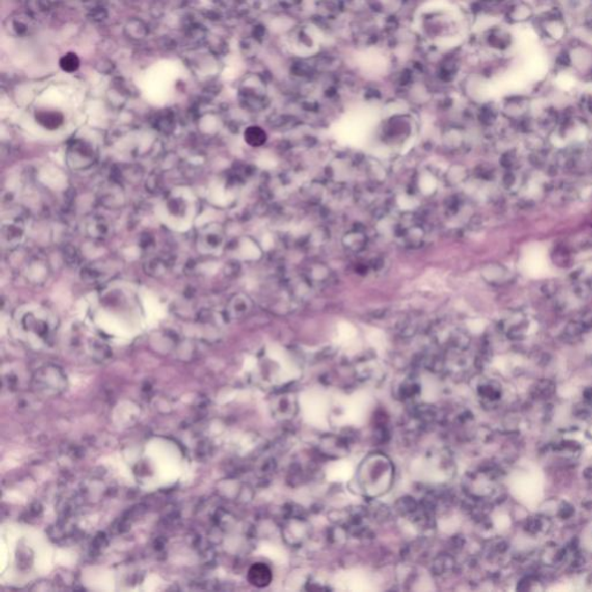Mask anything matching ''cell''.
<instances>
[{
  "label": "cell",
  "instance_id": "6",
  "mask_svg": "<svg viewBox=\"0 0 592 592\" xmlns=\"http://www.w3.org/2000/svg\"><path fill=\"white\" fill-rule=\"evenodd\" d=\"M272 570L265 563H254L249 568L248 581L256 587H266L272 582Z\"/></svg>",
  "mask_w": 592,
  "mask_h": 592
},
{
  "label": "cell",
  "instance_id": "15",
  "mask_svg": "<svg viewBox=\"0 0 592 592\" xmlns=\"http://www.w3.org/2000/svg\"><path fill=\"white\" fill-rule=\"evenodd\" d=\"M59 66H61L64 72H75L80 67V59L78 55L74 52H67L66 55H64L61 61H59Z\"/></svg>",
  "mask_w": 592,
  "mask_h": 592
},
{
  "label": "cell",
  "instance_id": "7",
  "mask_svg": "<svg viewBox=\"0 0 592 592\" xmlns=\"http://www.w3.org/2000/svg\"><path fill=\"white\" fill-rule=\"evenodd\" d=\"M23 234V224L20 219H10L7 222H3L2 236L4 246H13L20 242Z\"/></svg>",
  "mask_w": 592,
  "mask_h": 592
},
{
  "label": "cell",
  "instance_id": "9",
  "mask_svg": "<svg viewBox=\"0 0 592 592\" xmlns=\"http://www.w3.org/2000/svg\"><path fill=\"white\" fill-rule=\"evenodd\" d=\"M533 8L525 2L515 3L507 12V20L510 23H523L532 19Z\"/></svg>",
  "mask_w": 592,
  "mask_h": 592
},
{
  "label": "cell",
  "instance_id": "12",
  "mask_svg": "<svg viewBox=\"0 0 592 592\" xmlns=\"http://www.w3.org/2000/svg\"><path fill=\"white\" fill-rule=\"evenodd\" d=\"M36 121L48 130H56L63 124L64 117L57 111H38L36 114Z\"/></svg>",
  "mask_w": 592,
  "mask_h": 592
},
{
  "label": "cell",
  "instance_id": "17",
  "mask_svg": "<svg viewBox=\"0 0 592 592\" xmlns=\"http://www.w3.org/2000/svg\"><path fill=\"white\" fill-rule=\"evenodd\" d=\"M539 2L540 3H550V2H553V0H539Z\"/></svg>",
  "mask_w": 592,
  "mask_h": 592
},
{
  "label": "cell",
  "instance_id": "2",
  "mask_svg": "<svg viewBox=\"0 0 592 592\" xmlns=\"http://www.w3.org/2000/svg\"><path fill=\"white\" fill-rule=\"evenodd\" d=\"M31 388L36 396L51 398L57 397L67 388V377L61 368L55 364H46L32 374Z\"/></svg>",
  "mask_w": 592,
  "mask_h": 592
},
{
  "label": "cell",
  "instance_id": "8",
  "mask_svg": "<svg viewBox=\"0 0 592 592\" xmlns=\"http://www.w3.org/2000/svg\"><path fill=\"white\" fill-rule=\"evenodd\" d=\"M512 40L510 33L501 27L492 28L486 34L487 44L495 50L508 49L512 44Z\"/></svg>",
  "mask_w": 592,
  "mask_h": 592
},
{
  "label": "cell",
  "instance_id": "16",
  "mask_svg": "<svg viewBox=\"0 0 592 592\" xmlns=\"http://www.w3.org/2000/svg\"><path fill=\"white\" fill-rule=\"evenodd\" d=\"M585 21H586V25L589 27L591 31H592V11L587 12V14L585 16Z\"/></svg>",
  "mask_w": 592,
  "mask_h": 592
},
{
  "label": "cell",
  "instance_id": "11",
  "mask_svg": "<svg viewBox=\"0 0 592 592\" xmlns=\"http://www.w3.org/2000/svg\"><path fill=\"white\" fill-rule=\"evenodd\" d=\"M250 307H251L250 300H249L246 295L238 294L230 300V302L228 304V310L227 311H228L230 317L239 318V317H243L244 315L248 314L249 310H250Z\"/></svg>",
  "mask_w": 592,
  "mask_h": 592
},
{
  "label": "cell",
  "instance_id": "4",
  "mask_svg": "<svg viewBox=\"0 0 592 592\" xmlns=\"http://www.w3.org/2000/svg\"><path fill=\"white\" fill-rule=\"evenodd\" d=\"M67 158L68 164L74 169H85L94 164L95 153L88 144L78 141V143H73L71 147L68 148Z\"/></svg>",
  "mask_w": 592,
  "mask_h": 592
},
{
  "label": "cell",
  "instance_id": "1",
  "mask_svg": "<svg viewBox=\"0 0 592 592\" xmlns=\"http://www.w3.org/2000/svg\"><path fill=\"white\" fill-rule=\"evenodd\" d=\"M392 480V466L385 457L372 456L363 462L359 481L363 491L371 495L385 493Z\"/></svg>",
  "mask_w": 592,
  "mask_h": 592
},
{
  "label": "cell",
  "instance_id": "5",
  "mask_svg": "<svg viewBox=\"0 0 592 592\" xmlns=\"http://www.w3.org/2000/svg\"><path fill=\"white\" fill-rule=\"evenodd\" d=\"M545 35H547L553 40H561L566 34V24L562 20V16L559 12H552L545 15V18L540 21Z\"/></svg>",
  "mask_w": 592,
  "mask_h": 592
},
{
  "label": "cell",
  "instance_id": "14",
  "mask_svg": "<svg viewBox=\"0 0 592 592\" xmlns=\"http://www.w3.org/2000/svg\"><path fill=\"white\" fill-rule=\"evenodd\" d=\"M526 106H527L526 100H524V98H522V97H516V98H512V100H509L507 103H505L504 110H505V114H508L509 116L518 117V116H522V115L525 114Z\"/></svg>",
  "mask_w": 592,
  "mask_h": 592
},
{
  "label": "cell",
  "instance_id": "10",
  "mask_svg": "<svg viewBox=\"0 0 592 592\" xmlns=\"http://www.w3.org/2000/svg\"><path fill=\"white\" fill-rule=\"evenodd\" d=\"M222 241H224V235H222V230L218 227L205 229L204 233L200 235V247L208 252L218 250Z\"/></svg>",
  "mask_w": 592,
  "mask_h": 592
},
{
  "label": "cell",
  "instance_id": "3",
  "mask_svg": "<svg viewBox=\"0 0 592 592\" xmlns=\"http://www.w3.org/2000/svg\"><path fill=\"white\" fill-rule=\"evenodd\" d=\"M22 329L29 336L37 339L38 341L46 342L52 332L50 320L45 314L31 311L22 318Z\"/></svg>",
  "mask_w": 592,
  "mask_h": 592
},
{
  "label": "cell",
  "instance_id": "13",
  "mask_svg": "<svg viewBox=\"0 0 592 592\" xmlns=\"http://www.w3.org/2000/svg\"><path fill=\"white\" fill-rule=\"evenodd\" d=\"M244 140L252 147H259V146H263L266 143L267 134L259 126H249L246 132H244Z\"/></svg>",
  "mask_w": 592,
  "mask_h": 592
}]
</instances>
